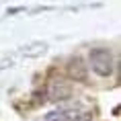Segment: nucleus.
<instances>
[{
  "label": "nucleus",
  "mask_w": 121,
  "mask_h": 121,
  "mask_svg": "<svg viewBox=\"0 0 121 121\" xmlns=\"http://www.w3.org/2000/svg\"><path fill=\"white\" fill-rule=\"evenodd\" d=\"M88 57H90V68L95 74H99L103 78L113 74V53H111V49L95 47V49H90Z\"/></svg>",
  "instance_id": "1"
},
{
  "label": "nucleus",
  "mask_w": 121,
  "mask_h": 121,
  "mask_svg": "<svg viewBox=\"0 0 121 121\" xmlns=\"http://www.w3.org/2000/svg\"><path fill=\"white\" fill-rule=\"evenodd\" d=\"M45 96L47 101H66L72 96V86L62 78H53L45 86Z\"/></svg>",
  "instance_id": "2"
},
{
  "label": "nucleus",
  "mask_w": 121,
  "mask_h": 121,
  "mask_svg": "<svg viewBox=\"0 0 121 121\" xmlns=\"http://www.w3.org/2000/svg\"><path fill=\"white\" fill-rule=\"evenodd\" d=\"M68 76L72 80H76V82H84L86 80V66H84L82 57H70V62H68Z\"/></svg>",
  "instance_id": "3"
},
{
  "label": "nucleus",
  "mask_w": 121,
  "mask_h": 121,
  "mask_svg": "<svg viewBox=\"0 0 121 121\" xmlns=\"http://www.w3.org/2000/svg\"><path fill=\"white\" fill-rule=\"evenodd\" d=\"M47 47L49 45L45 43V41H31V43L19 47V56H23V57H41L47 51Z\"/></svg>",
  "instance_id": "4"
},
{
  "label": "nucleus",
  "mask_w": 121,
  "mask_h": 121,
  "mask_svg": "<svg viewBox=\"0 0 121 121\" xmlns=\"http://www.w3.org/2000/svg\"><path fill=\"white\" fill-rule=\"evenodd\" d=\"M80 113L76 109H56L43 117V121H78Z\"/></svg>",
  "instance_id": "5"
},
{
  "label": "nucleus",
  "mask_w": 121,
  "mask_h": 121,
  "mask_svg": "<svg viewBox=\"0 0 121 121\" xmlns=\"http://www.w3.org/2000/svg\"><path fill=\"white\" fill-rule=\"evenodd\" d=\"M25 10H27V6H13V8H8V10H6V14H8V17H13V14L25 13Z\"/></svg>",
  "instance_id": "6"
},
{
  "label": "nucleus",
  "mask_w": 121,
  "mask_h": 121,
  "mask_svg": "<svg viewBox=\"0 0 121 121\" xmlns=\"http://www.w3.org/2000/svg\"><path fill=\"white\" fill-rule=\"evenodd\" d=\"M10 66H13V57H2L0 60V70H6Z\"/></svg>",
  "instance_id": "7"
},
{
  "label": "nucleus",
  "mask_w": 121,
  "mask_h": 121,
  "mask_svg": "<svg viewBox=\"0 0 121 121\" xmlns=\"http://www.w3.org/2000/svg\"><path fill=\"white\" fill-rule=\"evenodd\" d=\"M78 121H86V119H78Z\"/></svg>",
  "instance_id": "8"
}]
</instances>
